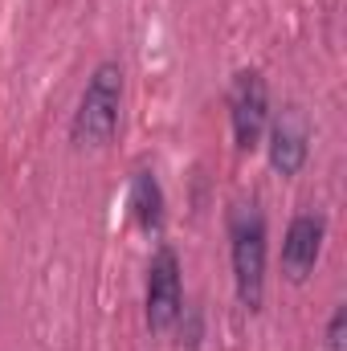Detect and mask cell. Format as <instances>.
I'll list each match as a JSON object with an SVG mask.
<instances>
[{
	"label": "cell",
	"mask_w": 347,
	"mask_h": 351,
	"mask_svg": "<svg viewBox=\"0 0 347 351\" xmlns=\"http://www.w3.org/2000/svg\"><path fill=\"white\" fill-rule=\"evenodd\" d=\"M225 225H229V262H233L237 302L254 315L265 302V262H270L265 213L258 208V200H237Z\"/></svg>",
	"instance_id": "1"
},
{
	"label": "cell",
	"mask_w": 347,
	"mask_h": 351,
	"mask_svg": "<svg viewBox=\"0 0 347 351\" xmlns=\"http://www.w3.org/2000/svg\"><path fill=\"white\" fill-rule=\"evenodd\" d=\"M123 90H127V74L115 58L98 62L86 78V90L78 98V110L70 119V143L74 147H106L119 131V119H123Z\"/></svg>",
	"instance_id": "2"
},
{
	"label": "cell",
	"mask_w": 347,
	"mask_h": 351,
	"mask_svg": "<svg viewBox=\"0 0 347 351\" xmlns=\"http://www.w3.org/2000/svg\"><path fill=\"white\" fill-rule=\"evenodd\" d=\"M184 311V269L172 245H160L147 262V290H143V323L152 335H168Z\"/></svg>",
	"instance_id": "3"
},
{
	"label": "cell",
	"mask_w": 347,
	"mask_h": 351,
	"mask_svg": "<svg viewBox=\"0 0 347 351\" xmlns=\"http://www.w3.org/2000/svg\"><path fill=\"white\" fill-rule=\"evenodd\" d=\"M229 123L237 152H258L270 127V86L258 70H241L229 86Z\"/></svg>",
	"instance_id": "4"
},
{
	"label": "cell",
	"mask_w": 347,
	"mask_h": 351,
	"mask_svg": "<svg viewBox=\"0 0 347 351\" xmlns=\"http://www.w3.org/2000/svg\"><path fill=\"white\" fill-rule=\"evenodd\" d=\"M265 156H270V168L282 180H294V176L307 168L311 160V119L302 106H282L278 114H270V127H265Z\"/></svg>",
	"instance_id": "5"
},
{
	"label": "cell",
	"mask_w": 347,
	"mask_h": 351,
	"mask_svg": "<svg viewBox=\"0 0 347 351\" xmlns=\"http://www.w3.org/2000/svg\"><path fill=\"white\" fill-rule=\"evenodd\" d=\"M323 241H327L323 213H298L286 225V237H282V278L290 286H302L315 274V265L323 258Z\"/></svg>",
	"instance_id": "6"
},
{
	"label": "cell",
	"mask_w": 347,
	"mask_h": 351,
	"mask_svg": "<svg viewBox=\"0 0 347 351\" xmlns=\"http://www.w3.org/2000/svg\"><path fill=\"white\" fill-rule=\"evenodd\" d=\"M127 204H131V217H135V225L152 237V233H160L164 229V188H160V180L152 168H135L131 176V196H127Z\"/></svg>",
	"instance_id": "7"
},
{
	"label": "cell",
	"mask_w": 347,
	"mask_h": 351,
	"mask_svg": "<svg viewBox=\"0 0 347 351\" xmlns=\"http://www.w3.org/2000/svg\"><path fill=\"white\" fill-rule=\"evenodd\" d=\"M176 323H180V335H184L180 343H184L188 351H196V348H200V339H204V331H200V311H196V306H184Z\"/></svg>",
	"instance_id": "8"
},
{
	"label": "cell",
	"mask_w": 347,
	"mask_h": 351,
	"mask_svg": "<svg viewBox=\"0 0 347 351\" xmlns=\"http://www.w3.org/2000/svg\"><path fill=\"white\" fill-rule=\"evenodd\" d=\"M347 343V306L339 302L331 311V323H327V351H344Z\"/></svg>",
	"instance_id": "9"
}]
</instances>
